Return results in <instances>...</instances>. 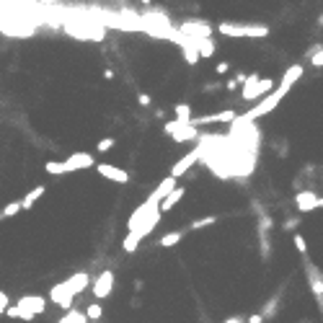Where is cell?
Masks as SVG:
<instances>
[{"instance_id": "6da1fadb", "label": "cell", "mask_w": 323, "mask_h": 323, "mask_svg": "<svg viewBox=\"0 0 323 323\" xmlns=\"http://www.w3.org/2000/svg\"><path fill=\"white\" fill-rule=\"evenodd\" d=\"M287 93H290L287 88H280V86H277V91H274V93L264 96L261 101H258V104L254 106V109H248L243 116H238V119H240V122H246V124H251L254 119H261V116H266L269 111H274L277 106H280V101H282V98H284Z\"/></svg>"}, {"instance_id": "7a4b0ae2", "label": "cell", "mask_w": 323, "mask_h": 323, "mask_svg": "<svg viewBox=\"0 0 323 323\" xmlns=\"http://www.w3.org/2000/svg\"><path fill=\"white\" fill-rule=\"evenodd\" d=\"M217 31L222 37H233V39H246V37H254V39H264L269 37V26H251V23H220Z\"/></svg>"}, {"instance_id": "3957f363", "label": "cell", "mask_w": 323, "mask_h": 323, "mask_svg": "<svg viewBox=\"0 0 323 323\" xmlns=\"http://www.w3.org/2000/svg\"><path fill=\"white\" fill-rule=\"evenodd\" d=\"M274 88L272 78H258V75H248L243 83V91H240V98L243 101H256L258 96H269V91Z\"/></svg>"}, {"instance_id": "277c9868", "label": "cell", "mask_w": 323, "mask_h": 323, "mask_svg": "<svg viewBox=\"0 0 323 323\" xmlns=\"http://www.w3.org/2000/svg\"><path fill=\"white\" fill-rule=\"evenodd\" d=\"M111 290H114V272H111V269H104V272L96 277L91 292H93L96 300H104V298H109V295H111Z\"/></svg>"}, {"instance_id": "5b68a950", "label": "cell", "mask_w": 323, "mask_h": 323, "mask_svg": "<svg viewBox=\"0 0 323 323\" xmlns=\"http://www.w3.org/2000/svg\"><path fill=\"white\" fill-rule=\"evenodd\" d=\"M202 150H204V145L194 148L192 152H186V155H184L181 160H178V163H173V166H171V173H168V176H173L176 181H178V178H181V176H184V173H186V171H189V168L196 163V160L202 158Z\"/></svg>"}, {"instance_id": "8992f818", "label": "cell", "mask_w": 323, "mask_h": 323, "mask_svg": "<svg viewBox=\"0 0 323 323\" xmlns=\"http://www.w3.org/2000/svg\"><path fill=\"white\" fill-rule=\"evenodd\" d=\"M176 186H178L176 178H173V176H166L163 181H160V184L155 186V189H152V194L148 196V204H155V207H160L166 196L171 194V192H176Z\"/></svg>"}, {"instance_id": "52a82bcc", "label": "cell", "mask_w": 323, "mask_h": 323, "mask_svg": "<svg viewBox=\"0 0 323 323\" xmlns=\"http://www.w3.org/2000/svg\"><path fill=\"white\" fill-rule=\"evenodd\" d=\"M178 31L186 34V37H192V42H202V39L212 37V26H207L204 21H186V23H181Z\"/></svg>"}, {"instance_id": "ba28073f", "label": "cell", "mask_w": 323, "mask_h": 323, "mask_svg": "<svg viewBox=\"0 0 323 323\" xmlns=\"http://www.w3.org/2000/svg\"><path fill=\"white\" fill-rule=\"evenodd\" d=\"M73 290H70V284L67 282H60V284H55L52 287V292H49V300L52 302H57L60 308H65L67 313H70V308H73Z\"/></svg>"}, {"instance_id": "9c48e42d", "label": "cell", "mask_w": 323, "mask_h": 323, "mask_svg": "<svg viewBox=\"0 0 323 323\" xmlns=\"http://www.w3.org/2000/svg\"><path fill=\"white\" fill-rule=\"evenodd\" d=\"M305 274H308V284H310V292L316 295V300L321 305V310H323V277L316 266H313L308 258H305Z\"/></svg>"}, {"instance_id": "30bf717a", "label": "cell", "mask_w": 323, "mask_h": 323, "mask_svg": "<svg viewBox=\"0 0 323 323\" xmlns=\"http://www.w3.org/2000/svg\"><path fill=\"white\" fill-rule=\"evenodd\" d=\"M96 163L91 152H73L67 160H62V166H65V173L70 171H83V168H91Z\"/></svg>"}, {"instance_id": "8fae6325", "label": "cell", "mask_w": 323, "mask_h": 323, "mask_svg": "<svg viewBox=\"0 0 323 323\" xmlns=\"http://www.w3.org/2000/svg\"><path fill=\"white\" fill-rule=\"evenodd\" d=\"M295 204H298L300 212H308V210L323 207V196H316V192H298L295 194Z\"/></svg>"}, {"instance_id": "7c38bea8", "label": "cell", "mask_w": 323, "mask_h": 323, "mask_svg": "<svg viewBox=\"0 0 323 323\" xmlns=\"http://www.w3.org/2000/svg\"><path fill=\"white\" fill-rule=\"evenodd\" d=\"M166 132H168V134H173V137H176L178 142H184V140H192L194 134H196L192 124H186V122H178V119L168 122V124H166Z\"/></svg>"}, {"instance_id": "4fadbf2b", "label": "cell", "mask_w": 323, "mask_h": 323, "mask_svg": "<svg viewBox=\"0 0 323 323\" xmlns=\"http://www.w3.org/2000/svg\"><path fill=\"white\" fill-rule=\"evenodd\" d=\"M96 171L101 173L104 178L114 181V184H127V181H129V173H127V171H122V168H116V166H109V163H98Z\"/></svg>"}, {"instance_id": "5bb4252c", "label": "cell", "mask_w": 323, "mask_h": 323, "mask_svg": "<svg viewBox=\"0 0 323 323\" xmlns=\"http://www.w3.org/2000/svg\"><path fill=\"white\" fill-rule=\"evenodd\" d=\"M238 114L236 111H220V114H207L199 119H192V127H204V124H217V122H236Z\"/></svg>"}, {"instance_id": "9a60e30c", "label": "cell", "mask_w": 323, "mask_h": 323, "mask_svg": "<svg viewBox=\"0 0 323 323\" xmlns=\"http://www.w3.org/2000/svg\"><path fill=\"white\" fill-rule=\"evenodd\" d=\"M16 305L23 308V310H29V313H34V316H39V313L47 310V300L39 298V295H26V298H21Z\"/></svg>"}, {"instance_id": "2e32d148", "label": "cell", "mask_w": 323, "mask_h": 323, "mask_svg": "<svg viewBox=\"0 0 323 323\" xmlns=\"http://www.w3.org/2000/svg\"><path fill=\"white\" fill-rule=\"evenodd\" d=\"M300 78H302V65H300V62H295V65H290V67H287V73L282 75L280 88H287V91H290V88L298 83Z\"/></svg>"}, {"instance_id": "e0dca14e", "label": "cell", "mask_w": 323, "mask_h": 323, "mask_svg": "<svg viewBox=\"0 0 323 323\" xmlns=\"http://www.w3.org/2000/svg\"><path fill=\"white\" fill-rule=\"evenodd\" d=\"M184 194H186L184 186H176V192H171V194H168L166 199H163V204H160V212H171V210L176 207V202H181Z\"/></svg>"}, {"instance_id": "ac0fdd59", "label": "cell", "mask_w": 323, "mask_h": 323, "mask_svg": "<svg viewBox=\"0 0 323 323\" xmlns=\"http://www.w3.org/2000/svg\"><path fill=\"white\" fill-rule=\"evenodd\" d=\"M67 31L73 34V37H80V39H93V42H98V39L104 37V31H101V29H78V26H70Z\"/></svg>"}, {"instance_id": "d6986e66", "label": "cell", "mask_w": 323, "mask_h": 323, "mask_svg": "<svg viewBox=\"0 0 323 323\" xmlns=\"http://www.w3.org/2000/svg\"><path fill=\"white\" fill-rule=\"evenodd\" d=\"M44 192H47V186H34V189H31V192L21 199V207H23V210H31L34 204H37V199H39V196H42Z\"/></svg>"}, {"instance_id": "ffe728a7", "label": "cell", "mask_w": 323, "mask_h": 323, "mask_svg": "<svg viewBox=\"0 0 323 323\" xmlns=\"http://www.w3.org/2000/svg\"><path fill=\"white\" fill-rule=\"evenodd\" d=\"M67 284H70V290H73V295H80V292H83L86 287H88V274L80 272V274H75V277H70Z\"/></svg>"}, {"instance_id": "44dd1931", "label": "cell", "mask_w": 323, "mask_h": 323, "mask_svg": "<svg viewBox=\"0 0 323 323\" xmlns=\"http://www.w3.org/2000/svg\"><path fill=\"white\" fill-rule=\"evenodd\" d=\"M184 233H186V230H173V233H166V236L158 240V246H160V248H171V246H176L178 240L184 238Z\"/></svg>"}, {"instance_id": "7402d4cb", "label": "cell", "mask_w": 323, "mask_h": 323, "mask_svg": "<svg viewBox=\"0 0 323 323\" xmlns=\"http://www.w3.org/2000/svg\"><path fill=\"white\" fill-rule=\"evenodd\" d=\"M194 44H196L199 57H212L215 55V42L212 39H202V42H194Z\"/></svg>"}, {"instance_id": "603a6c76", "label": "cell", "mask_w": 323, "mask_h": 323, "mask_svg": "<svg viewBox=\"0 0 323 323\" xmlns=\"http://www.w3.org/2000/svg\"><path fill=\"white\" fill-rule=\"evenodd\" d=\"M184 57H186V62H189V65H196V62L202 60L199 52H196V44H194V42H192V47H189V44H184Z\"/></svg>"}, {"instance_id": "cb8c5ba5", "label": "cell", "mask_w": 323, "mask_h": 323, "mask_svg": "<svg viewBox=\"0 0 323 323\" xmlns=\"http://www.w3.org/2000/svg\"><path fill=\"white\" fill-rule=\"evenodd\" d=\"M217 222V217L215 215H207V217H199V220H194L192 225H189V230H202V228H210V225H215Z\"/></svg>"}, {"instance_id": "d4e9b609", "label": "cell", "mask_w": 323, "mask_h": 323, "mask_svg": "<svg viewBox=\"0 0 323 323\" xmlns=\"http://www.w3.org/2000/svg\"><path fill=\"white\" fill-rule=\"evenodd\" d=\"M101 316H104V308H101L98 302H91V305L86 308V318H88V321H101Z\"/></svg>"}, {"instance_id": "484cf974", "label": "cell", "mask_w": 323, "mask_h": 323, "mask_svg": "<svg viewBox=\"0 0 323 323\" xmlns=\"http://www.w3.org/2000/svg\"><path fill=\"white\" fill-rule=\"evenodd\" d=\"M176 116H178V122L192 124V109H189L186 104H178V106H176Z\"/></svg>"}, {"instance_id": "4316f807", "label": "cell", "mask_w": 323, "mask_h": 323, "mask_svg": "<svg viewBox=\"0 0 323 323\" xmlns=\"http://www.w3.org/2000/svg\"><path fill=\"white\" fill-rule=\"evenodd\" d=\"M44 171L52 173V176H60V173H65V166H62L60 160H49V163H44Z\"/></svg>"}, {"instance_id": "83f0119b", "label": "cell", "mask_w": 323, "mask_h": 323, "mask_svg": "<svg viewBox=\"0 0 323 323\" xmlns=\"http://www.w3.org/2000/svg\"><path fill=\"white\" fill-rule=\"evenodd\" d=\"M23 207H21V202H11V204H8V207H3V212H0V217H13V215H19Z\"/></svg>"}, {"instance_id": "f1b7e54d", "label": "cell", "mask_w": 323, "mask_h": 323, "mask_svg": "<svg viewBox=\"0 0 323 323\" xmlns=\"http://www.w3.org/2000/svg\"><path fill=\"white\" fill-rule=\"evenodd\" d=\"M292 240H295V248H298V251H300V254H302L305 258H308V246H305V238L300 236V233H295V236H292Z\"/></svg>"}, {"instance_id": "f546056e", "label": "cell", "mask_w": 323, "mask_h": 323, "mask_svg": "<svg viewBox=\"0 0 323 323\" xmlns=\"http://www.w3.org/2000/svg\"><path fill=\"white\" fill-rule=\"evenodd\" d=\"M114 145H116V140H114V137H104V140H98L96 150H98V152H106V150H111Z\"/></svg>"}, {"instance_id": "4dcf8cb0", "label": "cell", "mask_w": 323, "mask_h": 323, "mask_svg": "<svg viewBox=\"0 0 323 323\" xmlns=\"http://www.w3.org/2000/svg\"><path fill=\"white\" fill-rule=\"evenodd\" d=\"M8 308H11V300H8V295H5L3 290H0V316H3V313H5Z\"/></svg>"}, {"instance_id": "1f68e13d", "label": "cell", "mask_w": 323, "mask_h": 323, "mask_svg": "<svg viewBox=\"0 0 323 323\" xmlns=\"http://www.w3.org/2000/svg\"><path fill=\"white\" fill-rule=\"evenodd\" d=\"M274 310H277V298L266 302V308L261 310V316H264V318H269V316H272V313H274Z\"/></svg>"}, {"instance_id": "d6a6232c", "label": "cell", "mask_w": 323, "mask_h": 323, "mask_svg": "<svg viewBox=\"0 0 323 323\" xmlns=\"http://www.w3.org/2000/svg\"><path fill=\"white\" fill-rule=\"evenodd\" d=\"M310 62H313V67H323V49H318L316 55H313Z\"/></svg>"}, {"instance_id": "836d02e7", "label": "cell", "mask_w": 323, "mask_h": 323, "mask_svg": "<svg viewBox=\"0 0 323 323\" xmlns=\"http://www.w3.org/2000/svg\"><path fill=\"white\" fill-rule=\"evenodd\" d=\"M264 321H266V318L261 316V313H254V316H251V318H248L246 323H264Z\"/></svg>"}, {"instance_id": "e575fe53", "label": "cell", "mask_w": 323, "mask_h": 323, "mask_svg": "<svg viewBox=\"0 0 323 323\" xmlns=\"http://www.w3.org/2000/svg\"><path fill=\"white\" fill-rule=\"evenodd\" d=\"M137 98H140V104H142V106H150V96H148V93H140Z\"/></svg>"}, {"instance_id": "d590c367", "label": "cell", "mask_w": 323, "mask_h": 323, "mask_svg": "<svg viewBox=\"0 0 323 323\" xmlns=\"http://www.w3.org/2000/svg\"><path fill=\"white\" fill-rule=\"evenodd\" d=\"M217 73H228V62H220V65H217Z\"/></svg>"}, {"instance_id": "8d00e7d4", "label": "cell", "mask_w": 323, "mask_h": 323, "mask_svg": "<svg viewBox=\"0 0 323 323\" xmlns=\"http://www.w3.org/2000/svg\"><path fill=\"white\" fill-rule=\"evenodd\" d=\"M104 78L106 80H114V70H104Z\"/></svg>"}, {"instance_id": "74e56055", "label": "cell", "mask_w": 323, "mask_h": 323, "mask_svg": "<svg viewBox=\"0 0 323 323\" xmlns=\"http://www.w3.org/2000/svg\"><path fill=\"white\" fill-rule=\"evenodd\" d=\"M225 323H246V321H243V318H228Z\"/></svg>"}, {"instance_id": "f35d334b", "label": "cell", "mask_w": 323, "mask_h": 323, "mask_svg": "<svg viewBox=\"0 0 323 323\" xmlns=\"http://www.w3.org/2000/svg\"><path fill=\"white\" fill-rule=\"evenodd\" d=\"M57 323H70V318H67V313H65V316H62V318H60Z\"/></svg>"}, {"instance_id": "ab89813d", "label": "cell", "mask_w": 323, "mask_h": 323, "mask_svg": "<svg viewBox=\"0 0 323 323\" xmlns=\"http://www.w3.org/2000/svg\"><path fill=\"white\" fill-rule=\"evenodd\" d=\"M142 3H150V0H142Z\"/></svg>"}]
</instances>
